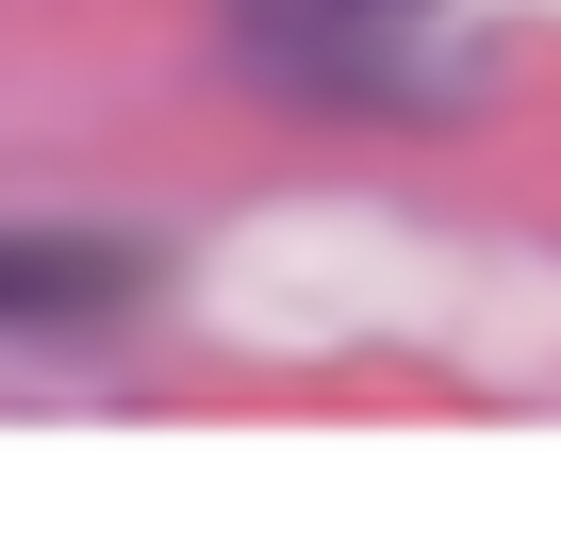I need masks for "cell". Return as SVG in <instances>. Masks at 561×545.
I'll use <instances>...</instances> for the list:
<instances>
[{
	"mask_svg": "<svg viewBox=\"0 0 561 545\" xmlns=\"http://www.w3.org/2000/svg\"><path fill=\"white\" fill-rule=\"evenodd\" d=\"M133 282L149 264L116 231H0V331H100V315H133Z\"/></svg>",
	"mask_w": 561,
	"mask_h": 545,
	"instance_id": "6da1fadb",
	"label": "cell"
}]
</instances>
